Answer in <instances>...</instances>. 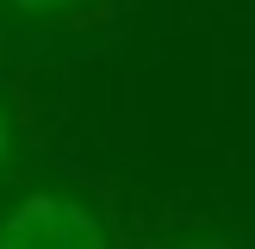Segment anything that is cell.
I'll use <instances>...</instances> for the list:
<instances>
[{
	"instance_id": "obj_1",
	"label": "cell",
	"mask_w": 255,
	"mask_h": 249,
	"mask_svg": "<svg viewBox=\"0 0 255 249\" xmlns=\"http://www.w3.org/2000/svg\"><path fill=\"white\" fill-rule=\"evenodd\" d=\"M0 243H19V249H94L106 243V224L81 206V199H62V193H31L19 212L0 218Z\"/></svg>"
},
{
	"instance_id": "obj_2",
	"label": "cell",
	"mask_w": 255,
	"mask_h": 249,
	"mask_svg": "<svg viewBox=\"0 0 255 249\" xmlns=\"http://www.w3.org/2000/svg\"><path fill=\"white\" fill-rule=\"evenodd\" d=\"M19 12H69V6H81V0H12Z\"/></svg>"
},
{
	"instance_id": "obj_3",
	"label": "cell",
	"mask_w": 255,
	"mask_h": 249,
	"mask_svg": "<svg viewBox=\"0 0 255 249\" xmlns=\"http://www.w3.org/2000/svg\"><path fill=\"white\" fill-rule=\"evenodd\" d=\"M6 143H12V137H6V112H0V162H6Z\"/></svg>"
}]
</instances>
